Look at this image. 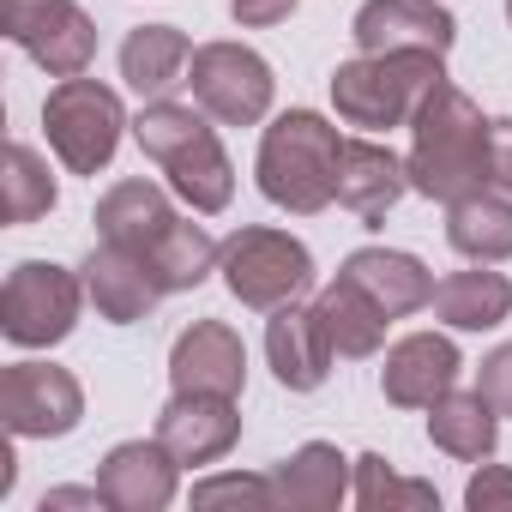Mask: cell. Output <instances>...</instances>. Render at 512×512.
Listing matches in <instances>:
<instances>
[{
	"label": "cell",
	"mask_w": 512,
	"mask_h": 512,
	"mask_svg": "<svg viewBox=\"0 0 512 512\" xmlns=\"http://www.w3.org/2000/svg\"><path fill=\"white\" fill-rule=\"evenodd\" d=\"M410 181L428 199H470L488 181V127L470 109L464 91H452L446 79L416 103V151H410Z\"/></svg>",
	"instance_id": "cell-1"
},
{
	"label": "cell",
	"mask_w": 512,
	"mask_h": 512,
	"mask_svg": "<svg viewBox=\"0 0 512 512\" xmlns=\"http://www.w3.org/2000/svg\"><path fill=\"white\" fill-rule=\"evenodd\" d=\"M338 157H344V139L338 127H326L320 115L296 109L284 115L278 127H266V145H260V187L272 205L284 211H320L338 199Z\"/></svg>",
	"instance_id": "cell-2"
},
{
	"label": "cell",
	"mask_w": 512,
	"mask_h": 512,
	"mask_svg": "<svg viewBox=\"0 0 512 512\" xmlns=\"http://www.w3.org/2000/svg\"><path fill=\"white\" fill-rule=\"evenodd\" d=\"M139 145L145 157H157L175 181V193L193 205V211H223L229 205V157L217 151L211 127L181 109V103H151L139 115Z\"/></svg>",
	"instance_id": "cell-3"
},
{
	"label": "cell",
	"mask_w": 512,
	"mask_h": 512,
	"mask_svg": "<svg viewBox=\"0 0 512 512\" xmlns=\"http://www.w3.org/2000/svg\"><path fill=\"white\" fill-rule=\"evenodd\" d=\"M440 85V55H362L350 67L332 73V97L338 115L350 127H398L404 115H416V103Z\"/></svg>",
	"instance_id": "cell-4"
},
{
	"label": "cell",
	"mask_w": 512,
	"mask_h": 512,
	"mask_svg": "<svg viewBox=\"0 0 512 512\" xmlns=\"http://www.w3.org/2000/svg\"><path fill=\"white\" fill-rule=\"evenodd\" d=\"M43 127H49L55 157H61L73 175H97V169L115 157L127 121H121V97L79 73V79H61V85L49 91V103H43Z\"/></svg>",
	"instance_id": "cell-5"
},
{
	"label": "cell",
	"mask_w": 512,
	"mask_h": 512,
	"mask_svg": "<svg viewBox=\"0 0 512 512\" xmlns=\"http://www.w3.org/2000/svg\"><path fill=\"white\" fill-rule=\"evenodd\" d=\"M223 278L247 308H284L308 290L314 266H308V247L278 235V229H241L223 247Z\"/></svg>",
	"instance_id": "cell-6"
},
{
	"label": "cell",
	"mask_w": 512,
	"mask_h": 512,
	"mask_svg": "<svg viewBox=\"0 0 512 512\" xmlns=\"http://www.w3.org/2000/svg\"><path fill=\"white\" fill-rule=\"evenodd\" d=\"M79 290L85 284L73 272H61V266H43V260L13 266L7 290H0V332L13 344H25V350L67 338L73 320H79Z\"/></svg>",
	"instance_id": "cell-7"
},
{
	"label": "cell",
	"mask_w": 512,
	"mask_h": 512,
	"mask_svg": "<svg viewBox=\"0 0 512 512\" xmlns=\"http://www.w3.org/2000/svg\"><path fill=\"white\" fill-rule=\"evenodd\" d=\"M0 19H7V37L55 79H79L97 55V31L73 0H7Z\"/></svg>",
	"instance_id": "cell-8"
},
{
	"label": "cell",
	"mask_w": 512,
	"mask_h": 512,
	"mask_svg": "<svg viewBox=\"0 0 512 512\" xmlns=\"http://www.w3.org/2000/svg\"><path fill=\"white\" fill-rule=\"evenodd\" d=\"M187 85H193V97H199L217 121H229V127L260 121L266 103H272V67L253 55V49H241V43H205V49H193Z\"/></svg>",
	"instance_id": "cell-9"
},
{
	"label": "cell",
	"mask_w": 512,
	"mask_h": 512,
	"mask_svg": "<svg viewBox=\"0 0 512 512\" xmlns=\"http://www.w3.org/2000/svg\"><path fill=\"white\" fill-rule=\"evenodd\" d=\"M0 410L13 434H67L79 422V386L49 362H19L0 380Z\"/></svg>",
	"instance_id": "cell-10"
},
{
	"label": "cell",
	"mask_w": 512,
	"mask_h": 512,
	"mask_svg": "<svg viewBox=\"0 0 512 512\" xmlns=\"http://www.w3.org/2000/svg\"><path fill=\"white\" fill-rule=\"evenodd\" d=\"M356 43L362 55H446L452 49V19L434 0H368L356 13Z\"/></svg>",
	"instance_id": "cell-11"
},
{
	"label": "cell",
	"mask_w": 512,
	"mask_h": 512,
	"mask_svg": "<svg viewBox=\"0 0 512 512\" xmlns=\"http://www.w3.org/2000/svg\"><path fill=\"white\" fill-rule=\"evenodd\" d=\"M85 296L97 302V314H103V320L133 326V320H145V314H151V302L163 296V278L151 272L145 253L103 241L91 260H85Z\"/></svg>",
	"instance_id": "cell-12"
},
{
	"label": "cell",
	"mask_w": 512,
	"mask_h": 512,
	"mask_svg": "<svg viewBox=\"0 0 512 512\" xmlns=\"http://www.w3.org/2000/svg\"><path fill=\"white\" fill-rule=\"evenodd\" d=\"M266 350H272V368L284 386L296 392H314L326 380V362H332V338L320 326L314 308H272V332H266Z\"/></svg>",
	"instance_id": "cell-13"
},
{
	"label": "cell",
	"mask_w": 512,
	"mask_h": 512,
	"mask_svg": "<svg viewBox=\"0 0 512 512\" xmlns=\"http://www.w3.org/2000/svg\"><path fill=\"white\" fill-rule=\"evenodd\" d=\"M163 446L175 452V458H193V464H205V458H217L229 440H235V410H229V398H217V392H181L169 410H163Z\"/></svg>",
	"instance_id": "cell-14"
},
{
	"label": "cell",
	"mask_w": 512,
	"mask_h": 512,
	"mask_svg": "<svg viewBox=\"0 0 512 512\" xmlns=\"http://www.w3.org/2000/svg\"><path fill=\"white\" fill-rule=\"evenodd\" d=\"M404 193V163L368 139H344V157H338V205H350L356 217H386V205Z\"/></svg>",
	"instance_id": "cell-15"
},
{
	"label": "cell",
	"mask_w": 512,
	"mask_h": 512,
	"mask_svg": "<svg viewBox=\"0 0 512 512\" xmlns=\"http://www.w3.org/2000/svg\"><path fill=\"white\" fill-rule=\"evenodd\" d=\"M344 278H350L356 290H368L386 320L434 302V278L410 260V253H380V247H368V253H356V260L344 266Z\"/></svg>",
	"instance_id": "cell-16"
},
{
	"label": "cell",
	"mask_w": 512,
	"mask_h": 512,
	"mask_svg": "<svg viewBox=\"0 0 512 512\" xmlns=\"http://www.w3.org/2000/svg\"><path fill=\"white\" fill-rule=\"evenodd\" d=\"M169 223H175V211H169V199H163L151 181H121V187L103 193V205H97V229H103V241L133 247V253H151V247L163 241Z\"/></svg>",
	"instance_id": "cell-17"
},
{
	"label": "cell",
	"mask_w": 512,
	"mask_h": 512,
	"mask_svg": "<svg viewBox=\"0 0 512 512\" xmlns=\"http://www.w3.org/2000/svg\"><path fill=\"white\" fill-rule=\"evenodd\" d=\"M241 386V344L229 326H193L175 344V392H217L229 398Z\"/></svg>",
	"instance_id": "cell-18"
},
{
	"label": "cell",
	"mask_w": 512,
	"mask_h": 512,
	"mask_svg": "<svg viewBox=\"0 0 512 512\" xmlns=\"http://www.w3.org/2000/svg\"><path fill=\"white\" fill-rule=\"evenodd\" d=\"M187 67H193V49H187V37L169 31V25H139V31L121 43V73H127V85H133L139 97H151V103H163V91H175Z\"/></svg>",
	"instance_id": "cell-19"
},
{
	"label": "cell",
	"mask_w": 512,
	"mask_h": 512,
	"mask_svg": "<svg viewBox=\"0 0 512 512\" xmlns=\"http://www.w3.org/2000/svg\"><path fill=\"white\" fill-rule=\"evenodd\" d=\"M458 374V356L446 338H404L386 356V398L392 404H434Z\"/></svg>",
	"instance_id": "cell-20"
},
{
	"label": "cell",
	"mask_w": 512,
	"mask_h": 512,
	"mask_svg": "<svg viewBox=\"0 0 512 512\" xmlns=\"http://www.w3.org/2000/svg\"><path fill=\"white\" fill-rule=\"evenodd\" d=\"M512 308V284L500 272H458L446 284H434V314L446 326H464V332H482L494 320H506Z\"/></svg>",
	"instance_id": "cell-21"
},
{
	"label": "cell",
	"mask_w": 512,
	"mask_h": 512,
	"mask_svg": "<svg viewBox=\"0 0 512 512\" xmlns=\"http://www.w3.org/2000/svg\"><path fill=\"white\" fill-rule=\"evenodd\" d=\"M314 314H320V326H326V338H332L338 356H368V350L380 344V332H386V314H380L374 296L356 290L350 278H338V284L320 296Z\"/></svg>",
	"instance_id": "cell-22"
},
{
	"label": "cell",
	"mask_w": 512,
	"mask_h": 512,
	"mask_svg": "<svg viewBox=\"0 0 512 512\" xmlns=\"http://www.w3.org/2000/svg\"><path fill=\"white\" fill-rule=\"evenodd\" d=\"M452 247L470 253V260H512V205L506 199H488V193H470L452 205Z\"/></svg>",
	"instance_id": "cell-23"
},
{
	"label": "cell",
	"mask_w": 512,
	"mask_h": 512,
	"mask_svg": "<svg viewBox=\"0 0 512 512\" xmlns=\"http://www.w3.org/2000/svg\"><path fill=\"white\" fill-rule=\"evenodd\" d=\"M175 476H169V458L157 446H115L109 452V470H103V494L115 506H157L169 500Z\"/></svg>",
	"instance_id": "cell-24"
},
{
	"label": "cell",
	"mask_w": 512,
	"mask_h": 512,
	"mask_svg": "<svg viewBox=\"0 0 512 512\" xmlns=\"http://www.w3.org/2000/svg\"><path fill=\"white\" fill-rule=\"evenodd\" d=\"M145 260H151V272L163 278V290H187V284H199V278L211 272L217 247H211V235H205L199 223H181V217H175Z\"/></svg>",
	"instance_id": "cell-25"
},
{
	"label": "cell",
	"mask_w": 512,
	"mask_h": 512,
	"mask_svg": "<svg viewBox=\"0 0 512 512\" xmlns=\"http://www.w3.org/2000/svg\"><path fill=\"white\" fill-rule=\"evenodd\" d=\"M434 440L446 446V452H458V458H482L488 446H494V404L482 398V392H470V398H446L440 410H434Z\"/></svg>",
	"instance_id": "cell-26"
},
{
	"label": "cell",
	"mask_w": 512,
	"mask_h": 512,
	"mask_svg": "<svg viewBox=\"0 0 512 512\" xmlns=\"http://www.w3.org/2000/svg\"><path fill=\"white\" fill-rule=\"evenodd\" d=\"M55 205V181L31 145H7V223H31Z\"/></svg>",
	"instance_id": "cell-27"
},
{
	"label": "cell",
	"mask_w": 512,
	"mask_h": 512,
	"mask_svg": "<svg viewBox=\"0 0 512 512\" xmlns=\"http://www.w3.org/2000/svg\"><path fill=\"white\" fill-rule=\"evenodd\" d=\"M476 392H482L494 410H506V416H512V344H506V350H494V356L482 362V386H476Z\"/></svg>",
	"instance_id": "cell-28"
},
{
	"label": "cell",
	"mask_w": 512,
	"mask_h": 512,
	"mask_svg": "<svg viewBox=\"0 0 512 512\" xmlns=\"http://www.w3.org/2000/svg\"><path fill=\"white\" fill-rule=\"evenodd\" d=\"M488 181H500L512 193V121L488 127Z\"/></svg>",
	"instance_id": "cell-29"
},
{
	"label": "cell",
	"mask_w": 512,
	"mask_h": 512,
	"mask_svg": "<svg viewBox=\"0 0 512 512\" xmlns=\"http://www.w3.org/2000/svg\"><path fill=\"white\" fill-rule=\"evenodd\" d=\"M229 13L241 25H278V19L296 13V0H229Z\"/></svg>",
	"instance_id": "cell-30"
},
{
	"label": "cell",
	"mask_w": 512,
	"mask_h": 512,
	"mask_svg": "<svg viewBox=\"0 0 512 512\" xmlns=\"http://www.w3.org/2000/svg\"><path fill=\"white\" fill-rule=\"evenodd\" d=\"M506 13H512V0H506Z\"/></svg>",
	"instance_id": "cell-31"
}]
</instances>
